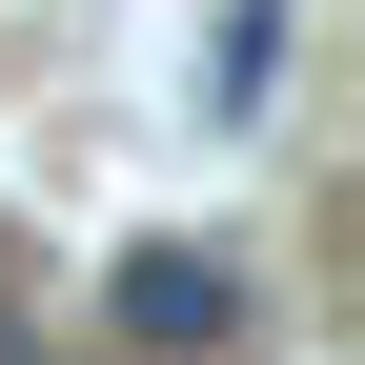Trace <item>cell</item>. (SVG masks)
<instances>
[{
    "mask_svg": "<svg viewBox=\"0 0 365 365\" xmlns=\"http://www.w3.org/2000/svg\"><path fill=\"white\" fill-rule=\"evenodd\" d=\"M122 325H143V345H223V325H244V264H223V244H143V264H122Z\"/></svg>",
    "mask_w": 365,
    "mask_h": 365,
    "instance_id": "1",
    "label": "cell"
},
{
    "mask_svg": "<svg viewBox=\"0 0 365 365\" xmlns=\"http://www.w3.org/2000/svg\"><path fill=\"white\" fill-rule=\"evenodd\" d=\"M264 61H284V0H223V41H203V122H264Z\"/></svg>",
    "mask_w": 365,
    "mask_h": 365,
    "instance_id": "2",
    "label": "cell"
}]
</instances>
